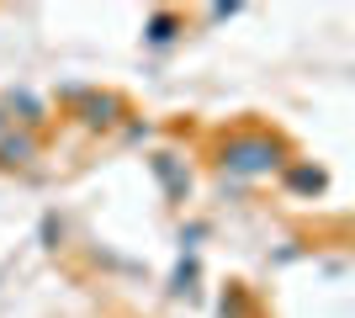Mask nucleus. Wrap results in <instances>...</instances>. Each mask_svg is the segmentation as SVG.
I'll use <instances>...</instances> for the list:
<instances>
[{"label": "nucleus", "instance_id": "nucleus-1", "mask_svg": "<svg viewBox=\"0 0 355 318\" xmlns=\"http://www.w3.org/2000/svg\"><path fill=\"white\" fill-rule=\"evenodd\" d=\"M282 138H270V133H234L228 143H223L218 154V165L223 175H239V181H254V175H270V170L282 165Z\"/></svg>", "mask_w": 355, "mask_h": 318}, {"label": "nucleus", "instance_id": "nucleus-2", "mask_svg": "<svg viewBox=\"0 0 355 318\" xmlns=\"http://www.w3.org/2000/svg\"><path fill=\"white\" fill-rule=\"evenodd\" d=\"M85 112H90V117H85L90 127H106V122H112V112H122V101H117V96H96Z\"/></svg>", "mask_w": 355, "mask_h": 318}, {"label": "nucleus", "instance_id": "nucleus-3", "mask_svg": "<svg viewBox=\"0 0 355 318\" xmlns=\"http://www.w3.org/2000/svg\"><path fill=\"white\" fill-rule=\"evenodd\" d=\"M32 159V138H6L0 143V165H27Z\"/></svg>", "mask_w": 355, "mask_h": 318}, {"label": "nucleus", "instance_id": "nucleus-4", "mask_svg": "<svg viewBox=\"0 0 355 318\" xmlns=\"http://www.w3.org/2000/svg\"><path fill=\"white\" fill-rule=\"evenodd\" d=\"M175 27H180L175 16H154V21H148V43H154V48H164L170 37H175Z\"/></svg>", "mask_w": 355, "mask_h": 318}, {"label": "nucleus", "instance_id": "nucleus-5", "mask_svg": "<svg viewBox=\"0 0 355 318\" xmlns=\"http://www.w3.org/2000/svg\"><path fill=\"white\" fill-rule=\"evenodd\" d=\"M292 181L302 186V191H324V170H297Z\"/></svg>", "mask_w": 355, "mask_h": 318}]
</instances>
